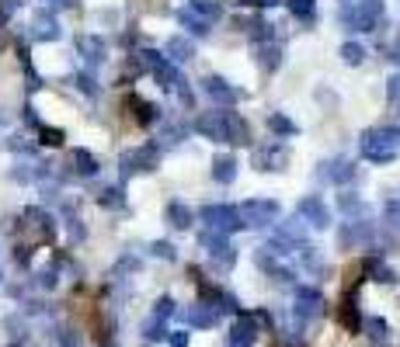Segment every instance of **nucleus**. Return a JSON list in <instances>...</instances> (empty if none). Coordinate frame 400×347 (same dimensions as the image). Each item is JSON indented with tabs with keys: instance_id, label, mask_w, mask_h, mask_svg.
I'll use <instances>...</instances> for the list:
<instances>
[{
	"instance_id": "f257e3e1",
	"label": "nucleus",
	"mask_w": 400,
	"mask_h": 347,
	"mask_svg": "<svg viewBox=\"0 0 400 347\" xmlns=\"http://www.w3.org/2000/svg\"><path fill=\"white\" fill-rule=\"evenodd\" d=\"M254 337H258V330H254L251 320H240V323L233 327V347H251Z\"/></svg>"
},
{
	"instance_id": "f03ea898",
	"label": "nucleus",
	"mask_w": 400,
	"mask_h": 347,
	"mask_svg": "<svg viewBox=\"0 0 400 347\" xmlns=\"http://www.w3.org/2000/svg\"><path fill=\"white\" fill-rule=\"evenodd\" d=\"M369 330H373V337H383V334H387V323H383V320H373Z\"/></svg>"
},
{
	"instance_id": "7ed1b4c3",
	"label": "nucleus",
	"mask_w": 400,
	"mask_h": 347,
	"mask_svg": "<svg viewBox=\"0 0 400 347\" xmlns=\"http://www.w3.org/2000/svg\"><path fill=\"white\" fill-rule=\"evenodd\" d=\"M174 347H188V337H174Z\"/></svg>"
}]
</instances>
